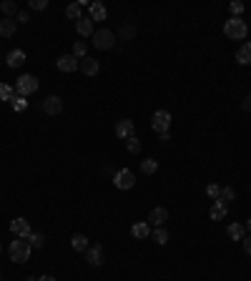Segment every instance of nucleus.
I'll return each mask as SVG.
<instances>
[{
  "mask_svg": "<svg viewBox=\"0 0 251 281\" xmlns=\"http://www.w3.org/2000/svg\"><path fill=\"white\" fill-rule=\"evenodd\" d=\"M246 229H249V231H251V218H249V221H246Z\"/></svg>",
  "mask_w": 251,
  "mask_h": 281,
  "instance_id": "nucleus-41",
  "label": "nucleus"
},
{
  "mask_svg": "<svg viewBox=\"0 0 251 281\" xmlns=\"http://www.w3.org/2000/svg\"><path fill=\"white\" fill-rule=\"evenodd\" d=\"M206 194H209L214 201L218 198V194H221V186H216V183H209V186H206Z\"/></svg>",
  "mask_w": 251,
  "mask_h": 281,
  "instance_id": "nucleus-34",
  "label": "nucleus"
},
{
  "mask_svg": "<svg viewBox=\"0 0 251 281\" xmlns=\"http://www.w3.org/2000/svg\"><path fill=\"white\" fill-rule=\"evenodd\" d=\"M76 31L83 35V38H91L96 31H93V20L91 18H81L78 23H76Z\"/></svg>",
  "mask_w": 251,
  "mask_h": 281,
  "instance_id": "nucleus-16",
  "label": "nucleus"
},
{
  "mask_svg": "<svg viewBox=\"0 0 251 281\" xmlns=\"http://www.w3.org/2000/svg\"><path fill=\"white\" fill-rule=\"evenodd\" d=\"M13 33H16V20L3 18V20H0V35H3V38H10Z\"/></svg>",
  "mask_w": 251,
  "mask_h": 281,
  "instance_id": "nucleus-21",
  "label": "nucleus"
},
{
  "mask_svg": "<svg viewBox=\"0 0 251 281\" xmlns=\"http://www.w3.org/2000/svg\"><path fill=\"white\" fill-rule=\"evenodd\" d=\"M88 10H91V20H106V16H108V10L103 3H91Z\"/></svg>",
  "mask_w": 251,
  "mask_h": 281,
  "instance_id": "nucleus-18",
  "label": "nucleus"
},
{
  "mask_svg": "<svg viewBox=\"0 0 251 281\" xmlns=\"http://www.w3.org/2000/svg\"><path fill=\"white\" fill-rule=\"evenodd\" d=\"M5 61H8V66H10V68H20V66L25 63V53H23L20 48H16V50H10V53H8Z\"/></svg>",
  "mask_w": 251,
  "mask_h": 281,
  "instance_id": "nucleus-17",
  "label": "nucleus"
},
{
  "mask_svg": "<svg viewBox=\"0 0 251 281\" xmlns=\"http://www.w3.org/2000/svg\"><path fill=\"white\" fill-rule=\"evenodd\" d=\"M10 231L16 233L18 239H28V236L33 233V231H31V224H28L23 216H18V218H13V221H10Z\"/></svg>",
  "mask_w": 251,
  "mask_h": 281,
  "instance_id": "nucleus-7",
  "label": "nucleus"
},
{
  "mask_svg": "<svg viewBox=\"0 0 251 281\" xmlns=\"http://www.w3.org/2000/svg\"><path fill=\"white\" fill-rule=\"evenodd\" d=\"M244 251L246 256H251V236H244Z\"/></svg>",
  "mask_w": 251,
  "mask_h": 281,
  "instance_id": "nucleus-37",
  "label": "nucleus"
},
{
  "mask_svg": "<svg viewBox=\"0 0 251 281\" xmlns=\"http://www.w3.org/2000/svg\"><path fill=\"white\" fill-rule=\"evenodd\" d=\"M0 281H3V276H0Z\"/></svg>",
  "mask_w": 251,
  "mask_h": 281,
  "instance_id": "nucleus-42",
  "label": "nucleus"
},
{
  "mask_svg": "<svg viewBox=\"0 0 251 281\" xmlns=\"http://www.w3.org/2000/svg\"><path fill=\"white\" fill-rule=\"evenodd\" d=\"M224 33H226V38H231V40H244L246 33H249V25H246L244 18H229L226 25H224Z\"/></svg>",
  "mask_w": 251,
  "mask_h": 281,
  "instance_id": "nucleus-2",
  "label": "nucleus"
},
{
  "mask_svg": "<svg viewBox=\"0 0 251 281\" xmlns=\"http://www.w3.org/2000/svg\"><path fill=\"white\" fill-rule=\"evenodd\" d=\"M31 251H33V246L28 244V239H18V241H13L8 246L10 261H16V264H25L28 259H31Z\"/></svg>",
  "mask_w": 251,
  "mask_h": 281,
  "instance_id": "nucleus-1",
  "label": "nucleus"
},
{
  "mask_svg": "<svg viewBox=\"0 0 251 281\" xmlns=\"http://www.w3.org/2000/svg\"><path fill=\"white\" fill-rule=\"evenodd\" d=\"M229 8H231V13H234V18H239L241 13H244V3H239V0H234Z\"/></svg>",
  "mask_w": 251,
  "mask_h": 281,
  "instance_id": "nucleus-35",
  "label": "nucleus"
},
{
  "mask_svg": "<svg viewBox=\"0 0 251 281\" xmlns=\"http://www.w3.org/2000/svg\"><path fill=\"white\" fill-rule=\"evenodd\" d=\"M113 183H116V188L128 191V188H134V186H136V176H134V171L123 168V171H118V173L113 176Z\"/></svg>",
  "mask_w": 251,
  "mask_h": 281,
  "instance_id": "nucleus-6",
  "label": "nucleus"
},
{
  "mask_svg": "<svg viewBox=\"0 0 251 281\" xmlns=\"http://www.w3.org/2000/svg\"><path fill=\"white\" fill-rule=\"evenodd\" d=\"M131 236H134V239H149V236H151L149 221H138V224L131 226Z\"/></svg>",
  "mask_w": 251,
  "mask_h": 281,
  "instance_id": "nucleus-12",
  "label": "nucleus"
},
{
  "mask_svg": "<svg viewBox=\"0 0 251 281\" xmlns=\"http://www.w3.org/2000/svg\"><path fill=\"white\" fill-rule=\"evenodd\" d=\"M168 126H171V113L168 111H156L153 118H151V128L158 133V136H164V133H168Z\"/></svg>",
  "mask_w": 251,
  "mask_h": 281,
  "instance_id": "nucleus-5",
  "label": "nucleus"
},
{
  "mask_svg": "<svg viewBox=\"0 0 251 281\" xmlns=\"http://www.w3.org/2000/svg\"><path fill=\"white\" fill-rule=\"evenodd\" d=\"M18 20H20V23H28V20H31V16H28L25 10H20V13H18Z\"/></svg>",
  "mask_w": 251,
  "mask_h": 281,
  "instance_id": "nucleus-39",
  "label": "nucleus"
},
{
  "mask_svg": "<svg viewBox=\"0 0 251 281\" xmlns=\"http://www.w3.org/2000/svg\"><path fill=\"white\" fill-rule=\"evenodd\" d=\"M73 55H76L78 61H83L85 58V43H76V46H73Z\"/></svg>",
  "mask_w": 251,
  "mask_h": 281,
  "instance_id": "nucleus-32",
  "label": "nucleus"
},
{
  "mask_svg": "<svg viewBox=\"0 0 251 281\" xmlns=\"http://www.w3.org/2000/svg\"><path fill=\"white\" fill-rule=\"evenodd\" d=\"M116 136L128 141L131 136H134V121H128V118H126V121H118L116 123Z\"/></svg>",
  "mask_w": 251,
  "mask_h": 281,
  "instance_id": "nucleus-11",
  "label": "nucleus"
},
{
  "mask_svg": "<svg viewBox=\"0 0 251 281\" xmlns=\"http://www.w3.org/2000/svg\"><path fill=\"white\" fill-rule=\"evenodd\" d=\"M134 35H136V28H134V25H123V28H121V38H123V40H131Z\"/></svg>",
  "mask_w": 251,
  "mask_h": 281,
  "instance_id": "nucleus-31",
  "label": "nucleus"
},
{
  "mask_svg": "<svg viewBox=\"0 0 251 281\" xmlns=\"http://www.w3.org/2000/svg\"><path fill=\"white\" fill-rule=\"evenodd\" d=\"M141 171L151 176V173H156V171H158V164H156L153 158H146V161H141Z\"/></svg>",
  "mask_w": 251,
  "mask_h": 281,
  "instance_id": "nucleus-27",
  "label": "nucleus"
},
{
  "mask_svg": "<svg viewBox=\"0 0 251 281\" xmlns=\"http://www.w3.org/2000/svg\"><path fill=\"white\" fill-rule=\"evenodd\" d=\"M31 8L33 10H46L48 8V0H31Z\"/></svg>",
  "mask_w": 251,
  "mask_h": 281,
  "instance_id": "nucleus-36",
  "label": "nucleus"
},
{
  "mask_svg": "<svg viewBox=\"0 0 251 281\" xmlns=\"http://www.w3.org/2000/svg\"><path fill=\"white\" fill-rule=\"evenodd\" d=\"M244 236H246V226L244 224H231L229 226V239L231 241H244Z\"/></svg>",
  "mask_w": 251,
  "mask_h": 281,
  "instance_id": "nucleus-20",
  "label": "nucleus"
},
{
  "mask_svg": "<svg viewBox=\"0 0 251 281\" xmlns=\"http://www.w3.org/2000/svg\"><path fill=\"white\" fill-rule=\"evenodd\" d=\"M38 281H55V279H53V276H48V274H46V276H40V279H38Z\"/></svg>",
  "mask_w": 251,
  "mask_h": 281,
  "instance_id": "nucleus-40",
  "label": "nucleus"
},
{
  "mask_svg": "<svg viewBox=\"0 0 251 281\" xmlns=\"http://www.w3.org/2000/svg\"><path fill=\"white\" fill-rule=\"evenodd\" d=\"M236 63H241V66L251 63V43H244V46L236 50Z\"/></svg>",
  "mask_w": 251,
  "mask_h": 281,
  "instance_id": "nucleus-19",
  "label": "nucleus"
},
{
  "mask_svg": "<svg viewBox=\"0 0 251 281\" xmlns=\"http://www.w3.org/2000/svg\"><path fill=\"white\" fill-rule=\"evenodd\" d=\"M149 221H151V224H153L156 229H158V226H164L166 221H168V211L164 209V206H158V209H153V211H151Z\"/></svg>",
  "mask_w": 251,
  "mask_h": 281,
  "instance_id": "nucleus-13",
  "label": "nucleus"
},
{
  "mask_svg": "<svg viewBox=\"0 0 251 281\" xmlns=\"http://www.w3.org/2000/svg\"><path fill=\"white\" fill-rule=\"evenodd\" d=\"M85 261L91 264V266H100V264H103V246H100V244L88 246V251H85Z\"/></svg>",
  "mask_w": 251,
  "mask_h": 281,
  "instance_id": "nucleus-10",
  "label": "nucleus"
},
{
  "mask_svg": "<svg viewBox=\"0 0 251 281\" xmlns=\"http://www.w3.org/2000/svg\"><path fill=\"white\" fill-rule=\"evenodd\" d=\"M55 66H58V70H61V73H73V70L81 68V61H78L76 55H61L55 61Z\"/></svg>",
  "mask_w": 251,
  "mask_h": 281,
  "instance_id": "nucleus-9",
  "label": "nucleus"
},
{
  "mask_svg": "<svg viewBox=\"0 0 251 281\" xmlns=\"http://www.w3.org/2000/svg\"><path fill=\"white\" fill-rule=\"evenodd\" d=\"M0 251H3V246H0Z\"/></svg>",
  "mask_w": 251,
  "mask_h": 281,
  "instance_id": "nucleus-43",
  "label": "nucleus"
},
{
  "mask_svg": "<svg viewBox=\"0 0 251 281\" xmlns=\"http://www.w3.org/2000/svg\"><path fill=\"white\" fill-rule=\"evenodd\" d=\"M0 10H3V16H5V18H10V16H18V13H20V10H18V5L13 3V0H5V3L0 5Z\"/></svg>",
  "mask_w": 251,
  "mask_h": 281,
  "instance_id": "nucleus-25",
  "label": "nucleus"
},
{
  "mask_svg": "<svg viewBox=\"0 0 251 281\" xmlns=\"http://www.w3.org/2000/svg\"><path fill=\"white\" fill-rule=\"evenodd\" d=\"M40 108H43V113H46V116H58V113L63 111V100L58 98V96H48L46 100L40 103Z\"/></svg>",
  "mask_w": 251,
  "mask_h": 281,
  "instance_id": "nucleus-8",
  "label": "nucleus"
},
{
  "mask_svg": "<svg viewBox=\"0 0 251 281\" xmlns=\"http://www.w3.org/2000/svg\"><path fill=\"white\" fill-rule=\"evenodd\" d=\"M10 103H13V108H16V111H23V108H28V100H25V98H20V96H16V98H13Z\"/></svg>",
  "mask_w": 251,
  "mask_h": 281,
  "instance_id": "nucleus-33",
  "label": "nucleus"
},
{
  "mask_svg": "<svg viewBox=\"0 0 251 281\" xmlns=\"http://www.w3.org/2000/svg\"><path fill=\"white\" fill-rule=\"evenodd\" d=\"M151 236H153V241L161 244V246H166V241H168V231L164 226H158L156 231H151Z\"/></svg>",
  "mask_w": 251,
  "mask_h": 281,
  "instance_id": "nucleus-24",
  "label": "nucleus"
},
{
  "mask_svg": "<svg viewBox=\"0 0 251 281\" xmlns=\"http://www.w3.org/2000/svg\"><path fill=\"white\" fill-rule=\"evenodd\" d=\"M234 198H236V191H234L231 186H224V188H221V194H218V201L229 203V201H234Z\"/></svg>",
  "mask_w": 251,
  "mask_h": 281,
  "instance_id": "nucleus-28",
  "label": "nucleus"
},
{
  "mask_svg": "<svg viewBox=\"0 0 251 281\" xmlns=\"http://www.w3.org/2000/svg\"><path fill=\"white\" fill-rule=\"evenodd\" d=\"M70 246L76 248V251H81V254H85V251H88V239H85L83 233H76V236L70 239Z\"/></svg>",
  "mask_w": 251,
  "mask_h": 281,
  "instance_id": "nucleus-22",
  "label": "nucleus"
},
{
  "mask_svg": "<svg viewBox=\"0 0 251 281\" xmlns=\"http://www.w3.org/2000/svg\"><path fill=\"white\" fill-rule=\"evenodd\" d=\"M241 108H244V111H251V93H249L244 100H241Z\"/></svg>",
  "mask_w": 251,
  "mask_h": 281,
  "instance_id": "nucleus-38",
  "label": "nucleus"
},
{
  "mask_svg": "<svg viewBox=\"0 0 251 281\" xmlns=\"http://www.w3.org/2000/svg\"><path fill=\"white\" fill-rule=\"evenodd\" d=\"M13 98H16V88H13V85H8V83H0V100H13Z\"/></svg>",
  "mask_w": 251,
  "mask_h": 281,
  "instance_id": "nucleus-23",
  "label": "nucleus"
},
{
  "mask_svg": "<svg viewBox=\"0 0 251 281\" xmlns=\"http://www.w3.org/2000/svg\"><path fill=\"white\" fill-rule=\"evenodd\" d=\"M91 38H93V46H96L98 50H108V48L116 46V35L108 31V28H103V31H96Z\"/></svg>",
  "mask_w": 251,
  "mask_h": 281,
  "instance_id": "nucleus-4",
  "label": "nucleus"
},
{
  "mask_svg": "<svg viewBox=\"0 0 251 281\" xmlns=\"http://www.w3.org/2000/svg\"><path fill=\"white\" fill-rule=\"evenodd\" d=\"M35 91H38V78L31 76V73H25V76H20L16 81V96L28 98V96H33Z\"/></svg>",
  "mask_w": 251,
  "mask_h": 281,
  "instance_id": "nucleus-3",
  "label": "nucleus"
},
{
  "mask_svg": "<svg viewBox=\"0 0 251 281\" xmlns=\"http://www.w3.org/2000/svg\"><path fill=\"white\" fill-rule=\"evenodd\" d=\"M126 149H128V153H141V141H138L136 136H131V138L126 141Z\"/></svg>",
  "mask_w": 251,
  "mask_h": 281,
  "instance_id": "nucleus-29",
  "label": "nucleus"
},
{
  "mask_svg": "<svg viewBox=\"0 0 251 281\" xmlns=\"http://www.w3.org/2000/svg\"><path fill=\"white\" fill-rule=\"evenodd\" d=\"M81 70L85 73V76H96V73L100 70V63L96 61V58H83V61H81Z\"/></svg>",
  "mask_w": 251,
  "mask_h": 281,
  "instance_id": "nucleus-14",
  "label": "nucleus"
},
{
  "mask_svg": "<svg viewBox=\"0 0 251 281\" xmlns=\"http://www.w3.org/2000/svg\"><path fill=\"white\" fill-rule=\"evenodd\" d=\"M226 211H229V203H224V201H218V198H216V203L211 206L209 216H211L214 221H221V218H226Z\"/></svg>",
  "mask_w": 251,
  "mask_h": 281,
  "instance_id": "nucleus-15",
  "label": "nucleus"
},
{
  "mask_svg": "<svg viewBox=\"0 0 251 281\" xmlns=\"http://www.w3.org/2000/svg\"><path fill=\"white\" fill-rule=\"evenodd\" d=\"M28 244H31L33 248H43V244H46V239H43L40 233H31V236H28Z\"/></svg>",
  "mask_w": 251,
  "mask_h": 281,
  "instance_id": "nucleus-30",
  "label": "nucleus"
},
{
  "mask_svg": "<svg viewBox=\"0 0 251 281\" xmlns=\"http://www.w3.org/2000/svg\"><path fill=\"white\" fill-rule=\"evenodd\" d=\"M66 16L73 18V20H81V18H83V16H81V3H70V5L66 8Z\"/></svg>",
  "mask_w": 251,
  "mask_h": 281,
  "instance_id": "nucleus-26",
  "label": "nucleus"
}]
</instances>
